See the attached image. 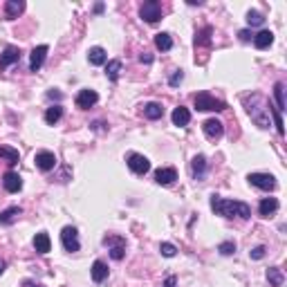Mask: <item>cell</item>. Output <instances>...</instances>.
<instances>
[{
  "label": "cell",
  "instance_id": "ffe728a7",
  "mask_svg": "<svg viewBox=\"0 0 287 287\" xmlns=\"http://www.w3.org/2000/svg\"><path fill=\"white\" fill-rule=\"evenodd\" d=\"M34 249L38 251V254H47V251L52 249V240H49V236H47L45 231L36 233V238H34Z\"/></svg>",
  "mask_w": 287,
  "mask_h": 287
},
{
  "label": "cell",
  "instance_id": "f1b7e54d",
  "mask_svg": "<svg viewBox=\"0 0 287 287\" xmlns=\"http://www.w3.org/2000/svg\"><path fill=\"white\" fill-rule=\"evenodd\" d=\"M274 97H276V110L283 112L285 110V83L278 81V83L274 85Z\"/></svg>",
  "mask_w": 287,
  "mask_h": 287
},
{
  "label": "cell",
  "instance_id": "4316f807",
  "mask_svg": "<svg viewBox=\"0 0 287 287\" xmlns=\"http://www.w3.org/2000/svg\"><path fill=\"white\" fill-rule=\"evenodd\" d=\"M211 34H213L211 27H202V29H197L195 31V47H206V45H211Z\"/></svg>",
  "mask_w": 287,
  "mask_h": 287
},
{
  "label": "cell",
  "instance_id": "3957f363",
  "mask_svg": "<svg viewBox=\"0 0 287 287\" xmlns=\"http://www.w3.org/2000/svg\"><path fill=\"white\" fill-rule=\"evenodd\" d=\"M193 103H195L197 110H204V112H220V110H227V103L215 99L211 92H200L193 97Z\"/></svg>",
  "mask_w": 287,
  "mask_h": 287
},
{
  "label": "cell",
  "instance_id": "d4e9b609",
  "mask_svg": "<svg viewBox=\"0 0 287 287\" xmlns=\"http://www.w3.org/2000/svg\"><path fill=\"white\" fill-rule=\"evenodd\" d=\"M144 117H148V119H161L164 117V108H161V103H155V101H150V103H146L144 106Z\"/></svg>",
  "mask_w": 287,
  "mask_h": 287
},
{
  "label": "cell",
  "instance_id": "f35d334b",
  "mask_svg": "<svg viewBox=\"0 0 287 287\" xmlns=\"http://www.w3.org/2000/svg\"><path fill=\"white\" fill-rule=\"evenodd\" d=\"M238 36H240V40H245V43H247V40H251V36H254V34H251L249 29H240V31H238Z\"/></svg>",
  "mask_w": 287,
  "mask_h": 287
},
{
  "label": "cell",
  "instance_id": "277c9868",
  "mask_svg": "<svg viewBox=\"0 0 287 287\" xmlns=\"http://www.w3.org/2000/svg\"><path fill=\"white\" fill-rule=\"evenodd\" d=\"M247 179H249L251 186L260 188V191H274L276 188V177L269 173H249Z\"/></svg>",
  "mask_w": 287,
  "mask_h": 287
},
{
  "label": "cell",
  "instance_id": "4dcf8cb0",
  "mask_svg": "<svg viewBox=\"0 0 287 287\" xmlns=\"http://www.w3.org/2000/svg\"><path fill=\"white\" fill-rule=\"evenodd\" d=\"M121 61H108V65H106V76L110 81H117L119 79V74H121Z\"/></svg>",
  "mask_w": 287,
  "mask_h": 287
},
{
  "label": "cell",
  "instance_id": "5b68a950",
  "mask_svg": "<svg viewBox=\"0 0 287 287\" xmlns=\"http://www.w3.org/2000/svg\"><path fill=\"white\" fill-rule=\"evenodd\" d=\"M103 245L110 247V258L112 260H121L126 256V238L121 236H106Z\"/></svg>",
  "mask_w": 287,
  "mask_h": 287
},
{
  "label": "cell",
  "instance_id": "8fae6325",
  "mask_svg": "<svg viewBox=\"0 0 287 287\" xmlns=\"http://www.w3.org/2000/svg\"><path fill=\"white\" fill-rule=\"evenodd\" d=\"M34 161L43 173H47V170H54V166H56V155L49 150H40V152H36Z\"/></svg>",
  "mask_w": 287,
  "mask_h": 287
},
{
  "label": "cell",
  "instance_id": "e575fe53",
  "mask_svg": "<svg viewBox=\"0 0 287 287\" xmlns=\"http://www.w3.org/2000/svg\"><path fill=\"white\" fill-rule=\"evenodd\" d=\"M269 115L274 117V124H276V130H278V135H283V133H285V128H283V117H281V112H278L276 108L272 106V112H269Z\"/></svg>",
  "mask_w": 287,
  "mask_h": 287
},
{
  "label": "cell",
  "instance_id": "4fadbf2b",
  "mask_svg": "<svg viewBox=\"0 0 287 287\" xmlns=\"http://www.w3.org/2000/svg\"><path fill=\"white\" fill-rule=\"evenodd\" d=\"M2 186H4V191H9V193H18L22 188L20 175L13 173V170H7V173L2 175Z\"/></svg>",
  "mask_w": 287,
  "mask_h": 287
},
{
  "label": "cell",
  "instance_id": "ee69618b",
  "mask_svg": "<svg viewBox=\"0 0 287 287\" xmlns=\"http://www.w3.org/2000/svg\"><path fill=\"white\" fill-rule=\"evenodd\" d=\"M25 287H45V285H38V283H25Z\"/></svg>",
  "mask_w": 287,
  "mask_h": 287
},
{
  "label": "cell",
  "instance_id": "d6986e66",
  "mask_svg": "<svg viewBox=\"0 0 287 287\" xmlns=\"http://www.w3.org/2000/svg\"><path fill=\"white\" fill-rule=\"evenodd\" d=\"M191 170H193V177L195 179H202L206 173V157L204 155H195L191 161Z\"/></svg>",
  "mask_w": 287,
  "mask_h": 287
},
{
  "label": "cell",
  "instance_id": "ab89813d",
  "mask_svg": "<svg viewBox=\"0 0 287 287\" xmlns=\"http://www.w3.org/2000/svg\"><path fill=\"white\" fill-rule=\"evenodd\" d=\"M175 283H177V278H175V276H168V278L164 281V287H175Z\"/></svg>",
  "mask_w": 287,
  "mask_h": 287
},
{
  "label": "cell",
  "instance_id": "60d3db41",
  "mask_svg": "<svg viewBox=\"0 0 287 287\" xmlns=\"http://www.w3.org/2000/svg\"><path fill=\"white\" fill-rule=\"evenodd\" d=\"M139 61H142V63H152V56L148 52H144L142 56H139Z\"/></svg>",
  "mask_w": 287,
  "mask_h": 287
},
{
  "label": "cell",
  "instance_id": "ac0fdd59",
  "mask_svg": "<svg viewBox=\"0 0 287 287\" xmlns=\"http://www.w3.org/2000/svg\"><path fill=\"white\" fill-rule=\"evenodd\" d=\"M258 211H260L263 218H269L272 213H276V211H278V200H276V197H265V200H260Z\"/></svg>",
  "mask_w": 287,
  "mask_h": 287
},
{
  "label": "cell",
  "instance_id": "836d02e7",
  "mask_svg": "<svg viewBox=\"0 0 287 287\" xmlns=\"http://www.w3.org/2000/svg\"><path fill=\"white\" fill-rule=\"evenodd\" d=\"M218 251H220V254H222V256H231L233 251H236V242H233V240L220 242V245H218Z\"/></svg>",
  "mask_w": 287,
  "mask_h": 287
},
{
  "label": "cell",
  "instance_id": "9a60e30c",
  "mask_svg": "<svg viewBox=\"0 0 287 287\" xmlns=\"http://www.w3.org/2000/svg\"><path fill=\"white\" fill-rule=\"evenodd\" d=\"M177 179V170L175 168H157L155 170V182L161 184V186H168Z\"/></svg>",
  "mask_w": 287,
  "mask_h": 287
},
{
  "label": "cell",
  "instance_id": "ba28073f",
  "mask_svg": "<svg viewBox=\"0 0 287 287\" xmlns=\"http://www.w3.org/2000/svg\"><path fill=\"white\" fill-rule=\"evenodd\" d=\"M126 161H128V168L133 170V173L137 175H144L150 170V161H148V157L139 155V152H130L128 157H126Z\"/></svg>",
  "mask_w": 287,
  "mask_h": 287
},
{
  "label": "cell",
  "instance_id": "8992f818",
  "mask_svg": "<svg viewBox=\"0 0 287 287\" xmlns=\"http://www.w3.org/2000/svg\"><path fill=\"white\" fill-rule=\"evenodd\" d=\"M139 16L146 22H157L161 18V4L157 0H148V2H144L139 7Z\"/></svg>",
  "mask_w": 287,
  "mask_h": 287
},
{
  "label": "cell",
  "instance_id": "9c48e42d",
  "mask_svg": "<svg viewBox=\"0 0 287 287\" xmlns=\"http://www.w3.org/2000/svg\"><path fill=\"white\" fill-rule=\"evenodd\" d=\"M202 130H204V135L211 139V142H218V139H222V135H224V126L220 119H206L204 124H202Z\"/></svg>",
  "mask_w": 287,
  "mask_h": 287
},
{
  "label": "cell",
  "instance_id": "603a6c76",
  "mask_svg": "<svg viewBox=\"0 0 287 287\" xmlns=\"http://www.w3.org/2000/svg\"><path fill=\"white\" fill-rule=\"evenodd\" d=\"M272 43H274V34L269 29H263V31H258V34L254 36V45L258 49H267Z\"/></svg>",
  "mask_w": 287,
  "mask_h": 287
},
{
  "label": "cell",
  "instance_id": "7a4b0ae2",
  "mask_svg": "<svg viewBox=\"0 0 287 287\" xmlns=\"http://www.w3.org/2000/svg\"><path fill=\"white\" fill-rule=\"evenodd\" d=\"M211 209L215 215H222V218H251V206L240 200H224L220 195H211Z\"/></svg>",
  "mask_w": 287,
  "mask_h": 287
},
{
  "label": "cell",
  "instance_id": "6da1fadb",
  "mask_svg": "<svg viewBox=\"0 0 287 287\" xmlns=\"http://www.w3.org/2000/svg\"><path fill=\"white\" fill-rule=\"evenodd\" d=\"M242 101H245L247 115L251 117V121H254L256 126H260V128H269V126H272V115H269V112H272V103H269L263 94L251 92V94H247V97H242Z\"/></svg>",
  "mask_w": 287,
  "mask_h": 287
},
{
  "label": "cell",
  "instance_id": "30bf717a",
  "mask_svg": "<svg viewBox=\"0 0 287 287\" xmlns=\"http://www.w3.org/2000/svg\"><path fill=\"white\" fill-rule=\"evenodd\" d=\"M47 52H49L47 45H38V47L31 49V54H29V70H31V72H38L40 67H43Z\"/></svg>",
  "mask_w": 287,
  "mask_h": 287
},
{
  "label": "cell",
  "instance_id": "7bdbcfd3",
  "mask_svg": "<svg viewBox=\"0 0 287 287\" xmlns=\"http://www.w3.org/2000/svg\"><path fill=\"white\" fill-rule=\"evenodd\" d=\"M4 267H7V263H4V260H0V276H2V272H4Z\"/></svg>",
  "mask_w": 287,
  "mask_h": 287
},
{
  "label": "cell",
  "instance_id": "83f0119b",
  "mask_svg": "<svg viewBox=\"0 0 287 287\" xmlns=\"http://www.w3.org/2000/svg\"><path fill=\"white\" fill-rule=\"evenodd\" d=\"M267 281L272 283L274 287H283V283H285L283 269H281V267H269V269H267Z\"/></svg>",
  "mask_w": 287,
  "mask_h": 287
},
{
  "label": "cell",
  "instance_id": "7402d4cb",
  "mask_svg": "<svg viewBox=\"0 0 287 287\" xmlns=\"http://www.w3.org/2000/svg\"><path fill=\"white\" fill-rule=\"evenodd\" d=\"M92 281L94 283H103L108 278V265L103 263V260H94V265H92Z\"/></svg>",
  "mask_w": 287,
  "mask_h": 287
},
{
  "label": "cell",
  "instance_id": "cb8c5ba5",
  "mask_svg": "<svg viewBox=\"0 0 287 287\" xmlns=\"http://www.w3.org/2000/svg\"><path fill=\"white\" fill-rule=\"evenodd\" d=\"M170 119H173L175 126H186L188 121H191V112H188V108L179 106L173 110V115H170Z\"/></svg>",
  "mask_w": 287,
  "mask_h": 287
},
{
  "label": "cell",
  "instance_id": "7c38bea8",
  "mask_svg": "<svg viewBox=\"0 0 287 287\" xmlns=\"http://www.w3.org/2000/svg\"><path fill=\"white\" fill-rule=\"evenodd\" d=\"M97 101H99V94L94 92V90H81V92L76 94V108H81V110L92 108Z\"/></svg>",
  "mask_w": 287,
  "mask_h": 287
},
{
  "label": "cell",
  "instance_id": "5bb4252c",
  "mask_svg": "<svg viewBox=\"0 0 287 287\" xmlns=\"http://www.w3.org/2000/svg\"><path fill=\"white\" fill-rule=\"evenodd\" d=\"M20 58V49L13 47V45H9V47H4V52L0 54V72L7 70L9 65H13V63Z\"/></svg>",
  "mask_w": 287,
  "mask_h": 287
},
{
  "label": "cell",
  "instance_id": "2e32d148",
  "mask_svg": "<svg viewBox=\"0 0 287 287\" xmlns=\"http://www.w3.org/2000/svg\"><path fill=\"white\" fill-rule=\"evenodd\" d=\"M22 11H25V2L22 0H7L4 2V16H7V20L18 18Z\"/></svg>",
  "mask_w": 287,
  "mask_h": 287
},
{
  "label": "cell",
  "instance_id": "b9f144b4",
  "mask_svg": "<svg viewBox=\"0 0 287 287\" xmlns=\"http://www.w3.org/2000/svg\"><path fill=\"white\" fill-rule=\"evenodd\" d=\"M47 97L49 99H61V92H54V90H52V92H47Z\"/></svg>",
  "mask_w": 287,
  "mask_h": 287
},
{
  "label": "cell",
  "instance_id": "e0dca14e",
  "mask_svg": "<svg viewBox=\"0 0 287 287\" xmlns=\"http://www.w3.org/2000/svg\"><path fill=\"white\" fill-rule=\"evenodd\" d=\"M20 213H22L20 206H9V209H4L2 213H0V224H2V227H9V224L16 222Z\"/></svg>",
  "mask_w": 287,
  "mask_h": 287
},
{
  "label": "cell",
  "instance_id": "8d00e7d4",
  "mask_svg": "<svg viewBox=\"0 0 287 287\" xmlns=\"http://www.w3.org/2000/svg\"><path fill=\"white\" fill-rule=\"evenodd\" d=\"M184 81V72L182 70H175L173 74H170V79H168V85H173V88H177L179 83Z\"/></svg>",
  "mask_w": 287,
  "mask_h": 287
},
{
  "label": "cell",
  "instance_id": "484cf974",
  "mask_svg": "<svg viewBox=\"0 0 287 287\" xmlns=\"http://www.w3.org/2000/svg\"><path fill=\"white\" fill-rule=\"evenodd\" d=\"M0 159H4L9 166H13V164H18L20 155H18V150L11 146H0Z\"/></svg>",
  "mask_w": 287,
  "mask_h": 287
},
{
  "label": "cell",
  "instance_id": "74e56055",
  "mask_svg": "<svg viewBox=\"0 0 287 287\" xmlns=\"http://www.w3.org/2000/svg\"><path fill=\"white\" fill-rule=\"evenodd\" d=\"M249 256L254 260H260V258H265V247H254V249L249 251Z\"/></svg>",
  "mask_w": 287,
  "mask_h": 287
},
{
  "label": "cell",
  "instance_id": "f546056e",
  "mask_svg": "<svg viewBox=\"0 0 287 287\" xmlns=\"http://www.w3.org/2000/svg\"><path fill=\"white\" fill-rule=\"evenodd\" d=\"M155 47L161 49V52H168V49L173 47V38H170V34H166V31L157 34L155 36Z\"/></svg>",
  "mask_w": 287,
  "mask_h": 287
},
{
  "label": "cell",
  "instance_id": "1f68e13d",
  "mask_svg": "<svg viewBox=\"0 0 287 287\" xmlns=\"http://www.w3.org/2000/svg\"><path fill=\"white\" fill-rule=\"evenodd\" d=\"M61 117H63V108L61 106H52V108H47V110H45V121H47L49 126H54L58 119H61Z\"/></svg>",
  "mask_w": 287,
  "mask_h": 287
},
{
  "label": "cell",
  "instance_id": "d6a6232c",
  "mask_svg": "<svg viewBox=\"0 0 287 287\" xmlns=\"http://www.w3.org/2000/svg\"><path fill=\"white\" fill-rule=\"evenodd\" d=\"M247 22H249L251 27H260L265 22V16L260 11H249L247 13Z\"/></svg>",
  "mask_w": 287,
  "mask_h": 287
},
{
  "label": "cell",
  "instance_id": "d590c367",
  "mask_svg": "<svg viewBox=\"0 0 287 287\" xmlns=\"http://www.w3.org/2000/svg\"><path fill=\"white\" fill-rule=\"evenodd\" d=\"M159 251H161V256H166V258H173L177 249H175L170 242H161V245H159Z\"/></svg>",
  "mask_w": 287,
  "mask_h": 287
},
{
  "label": "cell",
  "instance_id": "44dd1931",
  "mask_svg": "<svg viewBox=\"0 0 287 287\" xmlns=\"http://www.w3.org/2000/svg\"><path fill=\"white\" fill-rule=\"evenodd\" d=\"M88 61L92 63V65H106L108 63V54L103 47H90L88 52Z\"/></svg>",
  "mask_w": 287,
  "mask_h": 287
},
{
  "label": "cell",
  "instance_id": "52a82bcc",
  "mask_svg": "<svg viewBox=\"0 0 287 287\" xmlns=\"http://www.w3.org/2000/svg\"><path fill=\"white\" fill-rule=\"evenodd\" d=\"M61 242H63V249L70 251V254H74V251H79L81 242H79V231H76L74 227H65L61 231Z\"/></svg>",
  "mask_w": 287,
  "mask_h": 287
}]
</instances>
